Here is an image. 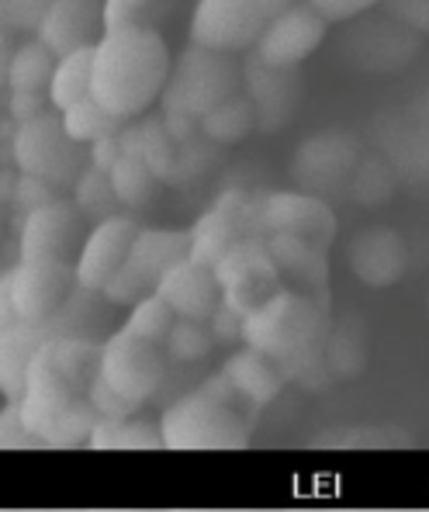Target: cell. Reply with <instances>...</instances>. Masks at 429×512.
Here are the masks:
<instances>
[{
	"mask_svg": "<svg viewBox=\"0 0 429 512\" xmlns=\"http://www.w3.org/2000/svg\"><path fill=\"white\" fill-rule=\"evenodd\" d=\"M191 256V232L177 229H142L135 239L129 263L101 288L108 305H139L146 295H156V284L170 267Z\"/></svg>",
	"mask_w": 429,
	"mask_h": 512,
	"instance_id": "8",
	"label": "cell"
},
{
	"mask_svg": "<svg viewBox=\"0 0 429 512\" xmlns=\"http://www.w3.org/2000/svg\"><path fill=\"white\" fill-rule=\"evenodd\" d=\"M56 191L59 187H52L49 180L42 177H32V173H21L14 177V191H11V201L21 208V212H35V208L49 205V201H56Z\"/></svg>",
	"mask_w": 429,
	"mask_h": 512,
	"instance_id": "38",
	"label": "cell"
},
{
	"mask_svg": "<svg viewBox=\"0 0 429 512\" xmlns=\"http://www.w3.org/2000/svg\"><path fill=\"white\" fill-rule=\"evenodd\" d=\"M173 59L160 32L118 28L94 45V97L118 118H139L149 111L170 80Z\"/></svg>",
	"mask_w": 429,
	"mask_h": 512,
	"instance_id": "3",
	"label": "cell"
},
{
	"mask_svg": "<svg viewBox=\"0 0 429 512\" xmlns=\"http://www.w3.org/2000/svg\"><path fill=\"white\" fill-rule=\"evenodd\" d=\"M11 160L21 173L49 180L52 187H73L87 170L84 142L66 132L63 111H45V115L14 128Z\"/></svg>",
	"mask_w": 429,
	"mask_h": 512,
	"instance_id": "7",
	"label": "cell"
},
{
	"mask_svg": "<svg viewBox=\"0 0 429 512\" xmlns=\"http://www.w3.org/2000/svg\"><path fill=\"white\" fill-rule=\"evenodd\" d=\"M45 101L49 94H35V90H11V122L25 125L32 118L45 115Z\"/></svg>",
	"mask_w": 429,
	"mask_h": 512,
	"instance_id": "43",
	"label": "cell"
},
{
	"mask_svg": "<svg viewBox=\"0 0 429 512\" xmlns=\"http://www.w3.org/2000/svg\"><path fill=\"white\" fill-rule=\"evenodd\" d=\"M222 371H225V378L236 384V391L253 405V409L270 405L284 388L281 367H277L270 357H263L260 350H253V346H246V350H239L236 357H229V364H225Z\"/></svg>",
	"mask_w": 429,
	"mask_h": 512,
	"instance_id": "23",
	"label": "cell"
},
{
	"mask_svg": "<svg viewBox=\"0 0 429 512\" xmlns=\"http://www.w3.org/2000/svg\"><path fill=\"white\" fill-rule=\"evenodd\" d=\"M253 412L198 388L163 412V443L170 450H243L250 447Z\"/></svg>",
	"mask_w": 429,
	"mask_h": 512,
	"instance_id": "4",
	"label": "cell"
},
{
	"mask_svg": "<svg viewBox=\"0 0 429 512\" xmlns=\"http://www.w3.org/2000/svg\"><path fill=\"white\" fill-rule=\"evenodd\" d=\"M346 263L367 288H391L409 270V246L395 229H367L350 243Z\"/></svg>",
	"mask_w": 429,
	"mask_h": 512,
	"instance_id": "19",
	"label": "cell"
},
{
	"mask_svg": "<svg viewBox=\"0 0 429 512\" xmlns=\"http://www.w3.org/2000/svg\"><path fill=\"white\" fill-rule=\"evenodd\" d=\"M329 329H333V298L284 288L246 315L243 343L274 360L284 381L322 391L336 381L326 364Z\"/></svg>",
	"mask_w": 429,
	"mask_h": 512,
	"instance_id": "2",
	"label": "cell"
},
{
	"mask_svg": "<svg viewBox=\"0 0 429 512\" xmlns=\"http://www.w3.org/2000/svg\"><path fill=\"white\" fill-rule=\"evenodd\" d=\"M360 160H364V149L350 132H319L295 149L291 173L308 194L326 198V194L350 191Z\"/></svg>",
	"mask_w": 429,
	"mask_h": 512,
	"instance_id": "12",
	"label": "cell"
},
{
	"mask_svg": "<svg viewBox=\"0 0 429 512\" xmlns=\"http://www.w3.org/2000/svg\"><path fill=\"white\" fill-rule=\"evenodd\" d=\"M177 11V0H104V28H156Z\"/></svg>",
	"mask_w": 429,
	"mask_h": 512,
	"instance_id": "28",
	"label": "cell"
},
{
	"mask_svg": "<svg viewBox=\"0 0 429 512\" xmlns=\"http://www.w3.org/2000/svg\"><path fill=\"white\" fill-rule=\"evenodd\" d=\"M90 402H94V409L101 412L104 419H129L139 412V405H132L129 398H122L115 388H111L108 381L97 374L94 384H90Z\"/></svg>",
	"mask_w": 429,
	"mask_h": 512,
	"instance_id": "40",
	"label": "cell"
},
{
	"mask_svg": "<svg viewBox=\"0 0 429 512\" xmlns=\"http://www.w3.org/2000/svg\"><path fill=\"white\" fill-rule=\"evenodd\" d=\"M326 364L333 378H353L364 371V322L343 319L340 326L329 329Z\"/></svg>",
	"mask_w": 429,
	"mask_h": 512,
	"instance_id": "29",
	"label": "cell"
},
{
	"mask_svg": "<svg viewBox=\"0 0 429 512\" xmlns=\"http://www.w3.org/2000/svg\"><path fill=\"white\" fill-rule=\"evenodd\" d=\"M59 56L45 42H25L7 63V84L11 90H35V94H49L52 77H56Z\"/></svg>",
	"mask_w": 429,
	"mask_h": 512,
	"instance_id": "26",
	"label": "cell"
},
{
	"mask_svg": "<svg viewBox=\"0 0 429 512\" xmlns=\"http://www.w3.org/2000/svg\"><path fill=\"white\" fill-rule=\"evenodd\" d=\"M87 447L94 450H160L163 443V429L146 419H97L94 433H90Z\"/></svg>",
	"mask_w": 429,
	"mask_h": 512,
	"instance_id": "25",
	"label": "cell"
},
{
	"mask_svg": "<svg viewBox=\"0 0 429 512\" xmlns=\"http://www.w3.org/2000/svg\"><path fill=\"white\" fill-rule=\"evenodd\" d=\"M52 7V0H0V21L7 25V32H39L45 11Z\"/></svg>",
	"mask_w": 429,
	"mask_h": 512,
	"instance_id": "37",
	"label": "cell"
},
{
	"mask_svg": "<svg viewBox=\"0 0 429 512\" xmlns=\"http://www.w3.org/2000/svg\"><path fill=\"white\" fill-rule=\"evenodd\" d=\"M301 0H198L191 18V42L215 52L257 49L270 25Z\"/></svg>",
	"mask_w": 429,
	"mask_h": 512,
	"instance_id": "6",
	"label": "cell"
},
{
	"mask_svg": "<svg viewBox=\"0 0 429 512\" xmlns=\"http://www.w3.org/2000/svg\"><path fill=\"white\" fill-rule=\"evenodd\" d=\"M77 284V263L63 260H18V267L4 274L14 319L28 326H45L49 319H56L73 298Z\"/></svg>",
	"mask_w": 429,
	"mask_h": 512,
	"instance_id": "10",
	"label": "cell"
},
{
	"mask_svg": "<svg viewBox=\"0 0 429 512\" xmlns=\"http://www.w3.org/2000/svg\"><path fill=\"white\" fill-rule=\"evenodd\" d=\"M308 4H312L326 21H350V18H357V14L371 11V7L381 4V0H308Z\"/></svg>",
	"mask_w": 429,
	"mask_h": 512,
	"instance_id": "42",
	"label": "cell"
},
{
	"mask_svg": "<svg viewBox=\"0 0 429 512\" xmlns=\"http://www.w3.org/2000/svg\"><path fill=\"white\" fill-rule=\"evenodd\" d=\"M80 208L77 201H49V205L35 208V212L25 215L21 222V260H63V263H77L80 250V232H84V222H80Z\"/></svg>",
	"mask_w": 429,
	"mask_h": 512,
	"instance_id": "13",
	"label": "cell"
},
{
	"mask_svg": "<svg viewBox=\"0 0 429 512\" xmlns=\"http://www.w3.org/2000/svg\"><path fill=\"white\" fill-rule=\"evenodd\" d=\"M0 447L7 450H21V447H45L39 436L28 429V423L21 419V405L7 402L4 412H0Z\"/></svg>",
	"mask_w": 429,
	"mask_h": 512,
	"instance_id": "39",
	"label": "cell"
},
{
	"mask_svg": "<svg viewBox=\"0 0 429 512\" xmlns=\"http://www.w3.org/2000/svg\"><path fill=\"white\" fill-rule=\"evenodd\" d=\"M104 0H52L39 25V42L49 45L59 59L104 39Z\"/></svg>",
	"mask_w": 429,
	"mask_h": 512,
	"instance_id": "18",
	"label": "cell"
},
{
	"mask_svg": "<svg viewBox=\"0 0 429 512\" xmlns=\"http://www.w3.org/2000/svg\"><path fill=\"white\" fill-rule=\"evenodd\" d=\"M218 153H222V146H218L215 139H208L205 132L187 142H177V156H173V167L163 184H173V187L194 184V180H201L205 173H212L218 167Z\"/></svg>",
	"mask_w": 429,
	"mask_h": 512,
	"instance_id": "30",
	"label": "cell"
},
{
	"mask_svg": "<svg viewBox=\"0 0 429 512\" xmlns=\"http://www.w3.org/2000/svg\"><path fill=\"white\" fill-rule=\"evenodd\" d=\"M156 295L177 312V319L191 322H208L215 308L222 305V288L215 281V270L194 263L191 256L167 270V277L156 284Z\"/></svg>",
	"mask_w": 429,
	"mask_h": 512,
	"instance_id": "20",
	"label": "cell"
},
{
	"mask_svg": "<svg viewBox=\"0 0 429 512\" xmlns=\"http://www.w3.org/2000/svg\"><path fill=\"white\" fill-rule=\"evenodd\" d=\"M45 343L42 326H28V322H14V326L0 329V391L7 402H21L28 381V367H32L35 353Z\"/></svg>",
	"mask_w": 429,
	"mask_h": 512,
	"instance_id": "22",
	"label": "cell"
},
{
	"mask_svg": "<svg viewBox=\"0 0 429 512\" xmlns=\"http://www.w3.org/2000/svg\"><path fill=\"white\" fill-rule=\"evenodd\" d=\"M73 201H77V208L84 212L87 218H111L118 215L115 208L122 205L115 194V184H111V170H101V167H90L80 173V180L73 184Z\"/></svg>",
	"mask_w": 429,
	"mask_h": 512,
	"instance_id": "33",
	"label": "cell"
},
{
	"mask_svg": "<svg viewBox=\"0 0 429 512\" xmlns=\"http://www.w3.org/2000/svg\"><path fill=\"white\" fill-rule=\"evenodd\" d=\"M270 236H295L329 253L336 239V212L326 198L308 191H267L263 201ZM267 236V239H270Z\"/></svg>",
	"mask_w": 429,
	"mask_h": 512,
	"instance_id": "14",
	"label": "cell"
},
{
	"mask_svg": "<svg viewBox=\"0 0 429 512\" xmlns=\"http://www.w3.org/2000/svg\"><path fill=\"white\" fill-rule=\"evenodd\" d=\"M63 122H66V132L77 142H84V146L104 139V135H118L125 128V118L111 115L97 97H84V101L73 104L70 111H63Z\"/></svg>",
	"mask_w": 429,
	"mask_h": 512,
	"instance_id": "32",
	"label": "cell"
},
{
	"mask_svg": "<svg viewBox=\"0 0 429 512\" xmlns=\"http://www.w3.org/2000/svg\"><path fill=\"white\" fill-rule=\"evenodd\" d=\"M163 125H167V132L177 142H187V139H194V135H201V122H198V118L180 115V111H163Z\"/></svg>",
	"mask_w": 429,
	"mask_h": 512,
	"instance_id": "46",
	"label": "cell"
},
{
	"mask_svg": "<svg viewBox=\"0 0 429 512\" xmlns=\"http://www.w3.org/2000/svg\"><path fill=\"white\" fill-rule=\"evenodd\" d=\"M139 222L132 215L101 218L97 229L84 239V250L77 256V281L87 291H101L118 270L129 263V253L139 239Z\"/></svg>",
	"mask_w": 429,
	"mask_h": 512,
	"instance_id": "15",
	"label": "cell"
},
{
	"mask_svg": "<svg viewBox=\"0 0 429 512\" xmlns=\"http://www.w3.org/2000/svg\"><path fill=\"white\" fill-rule=\"evenodd\" d=\"M212 336H215V343H222V346H229V343H236V340H243V322H246V315H239L232 305H218L215 308V315L212 319Z\"/></svg>",
	"mask_w": 429,
	"mask_h": 512,
	"instance_id": "41",
	"label": "cell"
},
{
	"mask_svg": "<svg viewBox=\"0 0 429 512\" xmlns=\"http://www.w3.org/2000/svg\"><path fill=\"white\" fill-rule=\"evenodd\" d=\"M243 70L229 52H215L205 45H187L170 70V80L163 87V111L205 118L236 94H243Z\"/></svg>",
	"mask_w": 429,
	"mask_h": 512,
	"instance_id": "5",
	"label": "cell"
},
{
	"mask_svg": "<svg viewBox=\"0 0 429 512\" xmlns=\"http://www.w3.org/2000/svg\"><path fill=\"white\" fill-rule=\"evenodd\" d=\"M101 374V343L87 336L45 340L28 367L21 419L45 447H84L101 412L90 402V384Z\"/></svg>",
	"mask_w": 429,
	"mask_h": 512,
	"instance_id": "1",
	"label": "cell"
},
{
	"mask_svg": "<svg viewBox=\"0 0 429 512\" xmlns=\"http://www.w3.org/2000/svg\"><path fill=\"white\" fill-rule=\"evenodd\" d=\"M215 346L212 329H205V322H191V319H177L167 336V357L180 360V364H194V360H205Z\"/></svg>",
	"mask_w": 429,
	"mask_h": 512,
	"instance_id": "35",
	"label": "cell"
},
{
	"mask_svg": "<svg viewBox=\"0 0 429 512\" xmlns=\"http://www.w3.org/2000/svg\"><path fill=\"white\" fill-rule=\"evenodd\" d=\"M253 128H257V108L246 94H236L222 108H215L212 115L201 118V132L215 139L218 146H232V142L246 139Z\"/></svg>",
	"mask_w": 429,
	"mask_h": 512,
	"instance_id": "27",
	"label": "cell"
},
{
	"mask_svg": "<svg viewBox=\"0 0 429 512\" xmlns=\"http://www.w3.org/2000/svg\"><path fill=\"white\" fill-rule=\"evenodd\" d=\"M246 97L257 108V128L260 132H277L295 118V108L301 101V77L298 66H267L253 52L243 66Z\"/></svg>",
	"mask_w": 429,
	"mask_h": 512,
	"instance_id": "16",
	"label": "cell"
},
{
	"mask_svg": "<svg viewBox=\"0 0 429 512\" xmlns=\"http://www.w3.org/2000/svg\"><path fill=\"white\" fill-rule=\"evenodd\" d=\"M212 270L218 288H222V301L236 308L239 315H250L277 291H284L281 267H277L267 239H243Z\"/></svg>",
	"mask_w": 429,
	"mask_h": 512,
	"instance_id": "11",
	"label": "cell"
},
{
	"mask_svg": "<svg viewBox=\"0 0 429 512\" xmlns=\"http://www.w3.org/2000/svg\"><path fill=\"white\" fill-rule=\"evenodd\" d=\"M173 322H177V312H173L167 301H163L160 295H146L139 305H132L125 329H132V333L142 336V340H153V343L167 346Z\"/></svg>",
	"mask_w": 429,
	"mask_h": 512,
	"instance_id": "34",
	"label": "cell"
},
{
	"mask_svg": "<svg viewBox=\"0 0 429 512\" xmlns=\"http://www.w3.org/2000/svg\"><path fill=\"white\" fill-rule=\"evenodd\" d=\"M118 160H122V142H118V135H104V139L90 142V163H94V167L111 170Z\"/></svg>",
	"mask_w": 429,
	"mask_h": 512,
	"instance_id": "45",
	"label": "cell"
},
{
	"mask_svg": "<svg viewBox=\"0 0 429 512\" xmlns=\"http://www.w3.org/2000/svg\"><path fill=\"white\" fill-rule=\"evenodd\" d=\"M84 97H94V45L59 59L49 87V104L56 111H70Z\"/></svg>",
	"mask_w": 429,
	"mask_h": 512,
	"instance_id": "24",
	"label": "cell"
},
{
	"mask_svg": "<svg viewBox=\"0 0 429 512\" xmlns=\"http://www.w3.org/2000/svg\"><path fill=\"white\" fill-rule=\"evenodd\" d=\"M111 184L125 208H146L156 198V184H163L142 156H122L111 167Z\"/></svg>",
	"mask_w": 429,
	"mask_h": 512,
	"instance_id": "31",
	"label": "cell"
},
{
	"mask_svg": "<svg viewBox=\"0 0 429 512\" xmlns=\"http://www.w3.org/2000/svg\"><path fill=\"white\" fill-rule=\"evenodd\" d=\"M101 378L142 409L167 381V350L122 329L101 343Z\"/></svg>",
	"mask_w": 429,
	"mask_h": 512,
	"instance_id": "9",
	"label": "cell"
},
{
	"mask_svg": "<svg viewBox=\"0 0 429 512\" xmlns=\"http://www.w3.org/2000/svg\"><path fill=\"white\" fill-rule=\"evenodd\" d=\"M329 21L315 11L308 0H301L291 11H284L274 25L263 32V39L257 42V56L267 66H301L308 56L326 39Z\"/></svg>",
	"mask_w": 429,
	"mask_h": 512,
	"instance_id": "17",
	"label": "cell"
},
{
	"mask_svg": "<svg viewBox=\"0 0 429 512\" xmlns=\"http://www.w3.org/2000/svg\"><path fill=\"white\" fill-rule=\"evenodd\" d=\"M391 14L416 32H429V0H388Z\"/></svg>",
	"mask_w": 429,
	"mask_h": 512,
	"instance_id": "44",
	"label": "cell"
},
{
	"mask_svg": "<svg viewBox=\"0 0 429 512\" xmlns=\"http://www.w3.org/2000/svg\"><path fill=\"white\" fill-rule=\"evenodd\" d=\"M391 184H395V180H391L385 163H381L378 156H364L357 173H353L350 194L357 201H364V205H378V201H385L391 194Z\"/></svg>",
	"mask_w": 429,
	"mask_h": 512,
	"instance_id": "36",
	"label": "cell"
},
{
	"mask_svg": "<svg viewBox=\"0 0 429 512\" xmlns=\"http://www.w3.org/2000/svg\"><path fill=\"white\" fill-rule=\"evenodd\" d=\"M118 142H122V156H142L146 149V132H142V122H132L118 132Z\"/></svg>",
	"mask_w": 429,
	"mask_h": 512,
	"instance_id": "47",
	"label": "cell"
},
{
	"mask_svg": "<svg viewBox=\"0 0 429 512\" xmlns=\"http://www.w3.org/2000/svg\"><path fill=\"white\" fill-rule=\"evenodd\" d=\"M270 253H274L277 267H281L284 288L305 291L315 298H333L329 295V260L326 250L305 243L295 236H270Z\"/></svg>",
	"mask_w": 429,
	"mask_h": 512,
	"instance_id": "21",
	"label": "cell"
}]
</instances>
